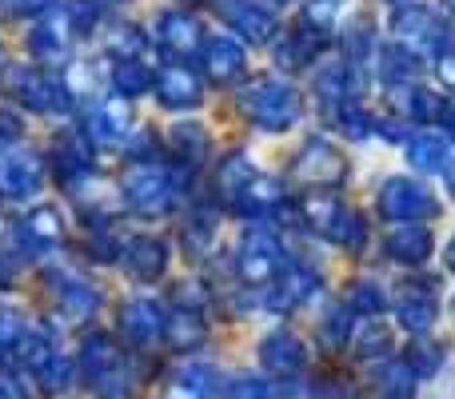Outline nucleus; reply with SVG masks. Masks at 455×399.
<instances>
[{
  "instance_id": "44",
  "label": "nucleus",
  "mask_w": 455,
  "mask_h": 399,
  "mask_svg": "<svg viewBox=\"0 0 455 399\" xmlns=\"http://www.w3.org/2000/svg\"><path fill=\"white\" fill-rule=\"evenodd\" d=\"M108 44H112V52H120V60H136V48L144 44V36L132 28V24H120V28H112V36H108Z\"/></svg>"
},
{
  "instance_id": "12",
  "label": "nucleus",
  "mask_w": 455,
  "mask_h": 399,
  "mask_svg": "<svg viewBox=\"0 0 455 399\" xmlns=\"http://www.w3.org/2000/svg\"><path fill=\"white\" fill-rule=\"evenodd\" d=\"M124 267L132 272V280L156 283L168 272V243L156 240V235H136L124 251Z\"/></svg>"
},
{
  "instance_id": "38",
  "label": "nucleus",
  "mask_w": 455,
  "mask_h": 399,
  "mask_svg": "<svg viewBox=\"0 0 455 399\" xmlns=\"http://www.w3.org/2000/svg\"><path fill=\"white\" fill-rule=\"evenodd\" d=\"M8 180H12L16 196H28V192H36L40 180H44V164H40L36 156H16L12 164H8Z\"/></svg>"
},
{
  "instance_id": "39",
  "label": "nucleus",
  "mask_w": 455,
  "mask_h": 399,
  "mask_svg": "<svg viewBox=\"0 0 455 399\" xmlns=\"http://www.w3.org/2000/svg\"><path fill=\"white\" fill-rule=\"evenodd\" d=\"M408 108H411V116H416L419 124H435V120H443L448 104H443V96L435 92V88H411Z\"/></svg>"
},
{
  "instance_id": "15",
  "label": "nucleus",
  "mask_w": 455,
  "mask_h": 399,
  "mask_svg": "<svg viewBox=\"0 0 455 399\" xmlns=\"http://www.w3.org/2000/svg\"><path fill=\"white\" fill-rule=\"evenodd\" d=\"M128 124H132V104L124 100V96H112V100L96 104L92 116H88V140H100V144H112L120 140V136L128 132Z\"/></svg>"
},
{
  "instance_id": "55",
  "label": "nucleus",
  "mask_w": 455,
  "mask_h": 399,
  "mask_svg": "<svg viewBox=\"0 0 455 399\" xmlns=\"http://www.w3.org/2000/svg\"><path fill=\"white\" fill-rule=\"evenodd\" d=\"M395 4H400V0H395Z\"/></svg>"
},
{
  "instance_id": "34",
  "label": "nucleus",
  "mask_w": 455,
  "mask_h": 399,
  "mask_svg": "<svg viewBox=\"0 0 455 399\" xmlns=\"http://www.w3.org/2000/svg\"><path fill=\"white\" fill-rule=\"evenodd\" d=\"M392 347H395L392 328H387V323H379V320H368V323H363V331L355 336V355H360V360H384Z\"/></svg>"
},
{
  "instance_id": "24",
  "label": "nucleus",
  "mask_w": 455,
  "mask_h": 399,
  "mask_svg": "<svg viewBox=\"0 0 455 399\" xmlns=\"http://www.w3.org/2000/svg\"><path fill=\"white\" fill-rule=\"evenodd\" d=\"M408 160L419 168V172H448L451 168V144L435 132H419L416 140L408 144Z\"/></svg>"
},
{
  "instance_id": "18",
  "label": "nucleus",
  "mask_w": 455,
  "mask_h": 399,
  "mask_svg": "<svg viewBox=\"0 0 455 399\" xmlns=\"http://www.w3.org/2000/svg\"><path fill=\"white\" fill-rule=\"evenodd\" d=\"M387 256L400 259V264H424L427 256H432V232H427L424 224H395L392 232H387L384 240Z\"/></svg>"
},
{
  "instance_id": "47",
  "label": "nucleus",
  "mask_w": 455,
  "mask_h": 399,
  "mask_svg": "<svg viewBox=\"0 0 455 399\" xmlns=\"http://www.w3.org/2000/svg\"><path fill=\"white\" fill-rule=\"evenodd\" d=\"M88 251H92V259H116L120 256V243L112 232H96L92 240H88Z\"/></svg>"
},
{
  "instance_id": "36",
  "label": "nucleus",
  "mask_w": 455,
  "mask_h": 399,
  "mask_svg": "<svg viewBox=\"0 0 455 399\" xmlns=\"http://www.w3.org/2000/svg\"><path fill=\"white\" fill-rule=\"evenodd\" d=\"M331 120H336V124L344 128L347 136H355V140H363V136L371 132V116L360 108V100H355V96H347V100L331 104Z\"/></svg>"
},
{
  "instance_id": "22",
  "label": "nucleus",
  "mask_w": 455,
  "mask_h": 399,
  "mask_svg": "<svg viewBox=\"0 0 455 399\" xmlns=\"http://www.w3.org/2000/svg\"><path fill=\"white\" fill-rule=\"evenodd\" d=\"M232 203H235V211H243V216H264V211H275L283 203V188H280V180L256 172Z\"/></svg>"
},
{
  "instance_id": "5",
  "label": "nucleus",
  "mask_w": 455,
  "mask_h": 399,
  "mask_svg": "<svg viewBox=\"0 0 455 399\" xmlns=\"http://www.w3.org/2000/svg\"><path fill=\"white\" fill-rule=\"evenodd\" d=\"M376 208H379V216L392 219V224H416V219H424V216H435L440 203H435V196L424 184L408 180V176H392V180H384V188H379Z\"/></svg>"
},
{
  "instance_id": "4",
  "label": "nucleus",
  "mask_w": 455,
  "mask_h": 399,
  "mask_svg": "<svg viewBox=\"0 0 455 399\" xmlns=\"http://www.w3.org/2000/svg\"><path fill=\"white\" fill-rule=\"evenodd\" d=\"M283 272V248L280 235L264 224H251L240 240V275L251 288H264V283H275Z\"/></svg>"
},
{
  "instance_id": "29",
  "label": "nucleus",
  "mask_w": 455,
  "mask_h": 399,
  "mask_svg": "<svg viewBox=\"0 0 455 399\" xmlns=\"http://www.w3.org/2000/svg\"><path fill=\"white\" fill-rule=\"evenodd\" d=\"M20 96L32 104V108H40V112H48V108H64V88L56 84L52 76H40V72H24V80H20Z\"/></svg>"
},
{
  "instance_id": "33",
  "label": "nucleus",
  "mask_w": 455,
  "mask_h": 399,
  "mask_svg": "<svg viewBox=\"0 0 455 399\" xmlns=\"http://www.w3.org/2000/svg\"><path fill=\"white\" fill-rule=\"evenodd\" d=\"M216 211L212 208H200V211H192V219L184 224V248L192 251V256H200V251H208L212 248V240H216Z\"/></svg>"
},
{
  "instance_id": "1",
  "label": "nucleus",
  "mask_w": 455,
  "mask_h": 399,
  "mask_svg": "<svg viewBox=\"0 0 455 399\" xmlns=\"http://www.w3.org/2000/svg\"><path fill=\"white\" fill-rule=\"evenodd\" d=\"M240 112L264 132H288L299 120V112H304V100H299V92L288 80L259 76L240 92Z\"/></svg>"
},
{
  "instance_id": "45",
  "label": "nucleus",
  "mask_w": 455,
  "mask_h": 399,
  "mask_svg": "<svg viewBox=\"0 0 455 399\" xmlns=\"http://www.w3.org/2000/svg\"><path fill=\"white\" fill-rule=\"evenodd\" d=\"M40 376H44V387H48V392H60V387L72 384V363L60 360V355H52V360L44 363V371H40Z\"/></svg>"
},
{
  "instance_id": "35",
  "label": "nucleus",
  "mask_w": 455,
  "mask_h": 399,
  "mask_svg": "<svg viewBox=\"0 0 455 399\" xmlns=\"http://www.w3.org/2000/svg\"><path fill=\"white\" fill-rule=\"evenodd\" d=\"M347 307H331V312H323L320 328H315V336H320V344L328 347V352H339V347L352 339V320H347Z\"/></svg>"
},
{
  "instance_id": "11",
  "label": "nucleus",
  "mask_w": 455,
  "mask_h": 399,
  "mask_svg": "<svg viewBox=\"0 0 455 399\" xmlns=\"http://www.w3.org/2000/svg\"><path fill=\"white\" fill-rule=\"evenodd\" d=\"M156 40L176 56H192L196 48H204V36H200L196 16L180 12V8H168V12L156 16Z\"/></svg>"
},
{
  "instance_id": "50",
  "label": "nucleus",
  "mask_w": 455,
  "mask_h": 399,
  "mask_svg": "<svg viewBox=\"0 0 455 399\" xmlns=\"http://www.w3.org/2000/svg\"><path fill=\"white\" fill-rule=\"evenodd\" d=\"M448 267H451V272H455V235H451V240H448Z\"/></svg>"
},
{
  "instance_id": "26",
  "label": "nucleus",
  "mask_w": 455,
  "mask_h": 399,
  "mask_svg": "<svg viewBox=\"0 0 455 399\" xmlns=\"http://www.w3.org/2000/svg\"><path fill=\"white\" fill-rule=\"evenodd\" d=\"M164 336H168V344H172L176 352H196V347H204L208 328H204V320H200L196 312H184L180 307V312L164 323Z\"/></svg>"
},
{
  "instance_id": "14",
  "label": "nucleus",
  "mask_w": 455,
  "mask_h": 399,
  "mask_svg": "<svg viewBox=\"0 0 455 399\" xmlns=\"http://www.w3.org/2000/svg\"><path fill=\"white\" fill-rule=\"evenodd\" d=\"M160 399H216V371L204 363H184L164 379Z\"/></svg>"
},
{
  "instance_id": "53",
  "label": "nucleus",
  "mask_w": 455,
  "mask_h": 399,
  "mask_svg": "<svg viewBox=\"0 0 455 399\" xmlns=\"http://www.w3.org/2000/svg\"><path fill=\"white\" fill-rule=\"evenodd\" d=\"M451 132H455V116H451Z\"/></svg>"
},
{
  "instance_id": "30",
  "label": "nucleus",
  "mask_w": 455,
  "mask_h": 399,
  "mask_svg": "<svg viewBox=\"0 0 455 399\" xmlns=\"http://www.w3.org/2000/svg\"><path fill=\"white\" fill-rule=\"evenodd\" d=\"M387 307V296L376 280H355L347 291V312L363 315V320H379V312Z\"/></svg>"
},
{
  "instance_id": "13",
  "label": "nucleus",
  "mask_w": 455,
  "mask_h": 399,
  "mask_svg": "<svg viewBox=\"0 0 455 399\" xmlns=\"http://www.w3.org/2000/svg\"><path fill=\"white\" fill-rule=\"evenodd\" d=\"M80 368H84V376L92 379L96 387L108 384V379H116V371H120L116 339L104 336V331H92V336L84 339V347H80Z\"/></svg>"
},
{
  "instance_id": "19",
  "label": "nucleus",
  "mask_w": 455,
  "mask_h": 399,
  "mask_svg": "<svg viewBox=\"0 0 455 399\" xmlns=\"http://www.w3.org/2000/svg\"><path fill=\"white\" fill-rule=\"evenodd\" d=\"M312 283H315V275H307L304 267H283L280 280L267 288V307L288 315L291 307H299L307 296H312Z\"/></svg>"
},
{
  "instance_id": "2",
  "label": "nucleus",
  "mask_w": 455,
  "mask_h": 399,
  "mask_svg": "<svg viewBox=\"0 0 455 399\" xmlns=\"http://www.w3.org/2000/svg\"><path fill=\"white\" fill-rule=\"evenodd\" d=\"M120 196L136 211V216H164L176 203V180L168 176V168L160 164H132L120 176Z\"/></svg>"
},
{
  "instance_id": "37",
  "label": "nucleus",
  "mask_w": 455,
  "mask_h": 399,
  "mask_svg": "<svg viewBox=\"0 0 455 399\" xmlns=\"http://www.w3.org/2000/svg\"><path fill=\"white\" fill-rule=\"evenodd\" d=\"M68 40H72V24L68 20L40 24L36 36H32V52H40V56H64V52H68Z\"/></svg>"
},
{
  "instance_id": "52",
  "label": "nucleus",
  "mask_w": 455,
  "mask_h": 399,
  "mask_svg": "<svg viewBox=\"0 0 455 399\" xmlns=\"http://www.w3.org/2000/svg\"><path fill=\"white\" fill-rule=\"evenodd\" d=\"M448 4H451V12H455V0H448Z\"/></svg>"
},
{
  "instance_id": "46",
  "label": "nucleus",
  "mask_w": 455,
  "mask_h": 399,
  "mask_svg": "<svg viewBox=\"0 0 455 399\" xmlns=\"http://www.w3.org/2000/svg\"><path fill=\"white\" fill-rule=\"evenodd\" d=\"M339 12V0H307V24H312V28H328L331 24V16Z\"/></svg>"
},
{
  "instance_id": "27",
  "label": "nucleus",
  "mask_w": 455,
  "mask_h": 399,
  "mask_svg": "<svg viewBox=\"0 0 455 399\" xmlns=\"http://www.w3.org/2000/svg\"><path fill=\"white\" fill-rule=\"evenodd\" d=\"M56 160H60L64 176H84L88 172V132L76 128V132H60L56 136Z\"/></svg>"
},
{
  "instance_id": "17",
  "label": "nucleus",
  "mask_w": 455,
  "mask_h": 399,
  "mask_svg": "<svg viewBox=\"0 0 455 399\" xmlns=\"http://www.w3.org/2000/svg\"><path fill=\"white\" fill-rule=\"evenodd\" d=\"M320 48H323L320 28H312V24L304 20V28L283 32V36L275 40V64H280V68H307Z\"/></svg>"
},
{
  "instance_id": "43",
  "label": "nucleus",
  "mask_w": 455,
  "mask_h": 399,
  "mask_svg": "<svg viewBox=\"0 0 455 399\" xmlns=\"http://www.w3.org/2000/svg\"><path fill=\"white\" fill-rule=\"evenodd\" d=\"M28 232L36 235V240H60V235H64L60 211H56V208H36L28 216Z\"/></svg>"
},
{
  "instance_id": "41",
  "label": "nucleus",
  "mask_w": 455,
  "mask_h": 399,
  "mask_svg": "<svg viewBox=\"0 0 455 399\" xmlns=\"http://www.w3.org/2000/svg\"><path fill=\"white\" fill-rule=\"evenodd\" d=\"M403 360L411 363V371H416L419 379H424V376H435V371L443 368V352H440V344H435V347H432V344H416L408 355H403Z\"/></svg>"
},
{
  "instance_id": "6",
  "label": "nucleus",
  "mask_w": 455,
  "mask_h": 399,
  "mask_svg": "<svg viewBox=\"0 0 455 399\" xmlns=\"http://www.w3.org/2000/svg\"><path fill=\"white\" fill-rule=\"evenodd\" d=\"M291 172H296V180L307 184V188H336V184L347 176V160H344V152H339L336 144L307 140L304 148H299Z\"/></svg>"
},
{
  "instance_id": "10",
  "label": "nucleus",
  "mask_w": 455,
  "mask_h": 399,
  "mask_svg": "<svg viewBox=\"0 0 455 399\" xmlns=\"http://www.w3.org/2000/svg\"><path fill=\"white\" fill-rule=\"evenodd\" d=\"M304 344H299V336H291V331H272V336H264V344H259V363H264L267 371H272L275 379H291L304 371Z\"/></svg>"
},
{
  "instance_id": "20",
  "label": "nucleus",
  "mask_w": 455,
  "mask_h": 399,
  "mask_svg": "<svg viewBox=\"0 0 455 399\" xmlns=\"http://www.w3.org/2000/svg\"><path fill=\"white\" fill-rule=\"evenodd\" d=\"M435 296L427 291V283H411L408 291L400 296V304H395V315H400V323L408 331H416V336H424L427 328L435 323Z\"/></svg>"
},
{
  "instance_id": "7",
  "label": "nucleus",
  "mask_w": 455,
  "mask_h": 399,
  "mask_svg": "<svg viewBox=\"0 0 455 399\" xmlns=\"http://www.w3.org/2000/svg\"><path fill=\"white\" fill-rule=\"evenodd\" d=\"M216 8H220L228 28H235L243 40H251V44H267V40L280 32L275 12H267L259 0H216Z\"/></svg>"
},
{
  "instance_id": "54",
  "label": "nucleus",
  "mask_w": 455,
  "mask_h": 399,
  "mask_svg": "<svg viewBox=\"0 0 455 399\" xmlns=\"http://www.w3.org/2000/svg\"><path fill=\"white\" fill-rule=\"evenodd\" d=\"M451 315H455V299H451Z\"/></svg>"
},
{
  "instance_id": "25",
  "label": "nucleus",
  "mask_w": 455,
  "mask_h": 399,
  "mask_svg": "<svg viewBox=\"0 0 455 399\" xmlns=\"http://www.w3.org/2000/svg\"><path fill=\"white\" fill-rule=\"evenodd\" d=\"M416 384H419V376L411 371L408 360H387L376 368V387L384 399H411L416 395Z\"/></svg>"
},
{
  "instance_id": "32",
  "label": "nucleus",
  "mask_w": 455,
  "mask_h": 399,
  "mask_svg": "<svg viewBox=\"0 0 455 399\" xmlns=\"http://www.w3.org/2000/svg\"><path fill=\"white\" fill-rule=\"evenodd\" d=\"M60 304L72 320H92L96 307H100V291L84 280H72L68 288H60Z\"/></svg>"
},
{
  "instance_id": "9",
  "label": "nucleus",
  "mask_w": 455,
  "mask_h": 399,
  "mask_svg": "<svg viewBox=\"0 0 455 399\" xmlns=\"http://www.w3.org/2000/svg\"><path fill=\"white\" fill-rule=\"evenodd\" d=\"M156 96L168 108H196L204 100V88H200V76L188 68V64H168V68L156 72Z\"/></svg>"
},
{
  "instance_id": "48",
  "label": "nucleus",
  "mask_w": 455,
  "mask_h": 399,
  "mask_svg": "<svg viewBox=\"0 0 455 399\" xmlns=\"http://www.w3.org/2000/svg\"><path fill=\"white\" fill-rule=\"evenodd\" d=\"M427 399H455V368H448L443 376H435V387Z\"/></svg>"
},
{
  "instance_id": "16",
  "label": "nucleus",
  "mask_w": 455,
  "mask_h": 399,
  "mask_svg": "<svg viewBox=\"0 0 455 399\" xmlns=\"http://www.w3.org/2000/svg\"><path fill=\"white\" fill-rule=\"evenodd\" d=\"M204 64H208V80H212V84H235V80L243 76L248 56H243V48L235 44V40L216 36L204 44Z\"/></svg>"
},
{
  "instance_id": "28",
  "label": "nucleus",
  "mask_w": 455,
  "mask_h": 399,
  "mask_svg": "<svg viewBox=\"0 0 455 399\" xmlns=\"http://www.w3.org/2000/svg\"><path fill=\"white\" fill-rule=\"evenodd\" d=\"M108 80H112V92L124 96V100H132V96L148 92V84L156 76H152L148 64H140V60H116L112 72H108Z\"/></svg>"
},
{
  "instance_id": "51",
  "label": "nucleus",
  "mask_w": 455,
  "mask_h": 399,
  "mask_svg": "<svg viewBox=\"0 0 455 399\" xmlns=\"http://www.w3.org/2000/svg\"><path fill=\"white\" fill-rule=\"evenodd\" d=\"M448 192H451V196H455V164L448 168Z\"/></svg>"
},
{
  "instance_id": "40",
  "label": "nucleus",
  "mask_w": 455,
  "mask_h": 399,
  "mask_svg": "<svg viewBox=\"0 0 455 399\" xmlns=\"http://www.w3.org/2000/svg\"><path fill=\"white\" fill-rule=\"evenodd\" d=\"M379 60H384V76L387 80H411L416 76V68H419L416 52L403 48V44H387L384 52H379Z\"/></svg>"
},
{
  "instance_id": "21",
  "label": "nucleus",
  "mask_w": 455,
  "mask_h": 399,
  "mask_svg": "<svg viewBox=\"0 0 455 399\" xmlns=\"http://www.w3.org/2000/svg\"><path fill=\"white\" fill-rule=\"evenodd\" d=\"M392 28L400 32V40H432L435 44V36H448L443 32V24L435 20V12L427 4H403V8H395V16H392Z\"/></svg>"
},
{
  "instance_id": "49",
  "label": "nucleus",
  "mask_w": 455,
  "mask_h": 399,
  "mask_svg": "<svg viewBox=\"0 0 455 399\" xmlns=\"http://www.w3.org/2000/svg\"><path fill=\"white\" fill-rule=\"evenodd\" d=\"M48 0H12V12H36V8H44Z\"/></svg>"
},
{
  "instance_id": "3",
  "label": "nucleus",
  "mask_w": 455,
  "mask_h": 399,
  "mask_svg": "<svg viewBox=\"0 0 455 399\" xmlns=\"http://www.w3.org/2000/svg\"><path fill=\"white\" fill-rule=\"evenodd\" d=\"M304 224L315 227L320 235H328V240H336L339 248H352L360 251L363 243V219L355 216L352 208H344L336 196H328V192H315V196L304 200Z\"/></svg>"
},
{
  "instance_id": "8",
  "label": "nucleus",
  "mask_w": 455,
  "mask_h": 399,
  "mask_svg": "<svg viewBox=\"0 0 455 399\" xmlns=\"http://www.w3.org/2000/svg\"><path fill=\"white\" fill-rule=\"evenodd\" d=\"M164 312H160L156 299L148 296H136L128 299L124 307H120V331H124L128 339H132L136 347H152L160 336H164Z\"/></svg>"
},
{
  "instance_id": "23",
  "label": "nucleus",
  "mask_w": 455,
  "mask_h": 399,
  "mask_svg": "<svg viewBox=\"0 0 455 399\" xmlns=\"http://www.w3.org/2000/svg\"><path fill=\"white\" fill-rule=\"evenodd\" d=\"M168 144H172V152L184 164H200V160H208V152H212V136H208V128L196 124V120H180V124L168 128Z\"/></svg>"
},
{
  "instance_id": "31",
  "label": "nucleus",
  "mask_w": 455,
  "mask_h": 399,
  "mask_svg": "<svg viewBox=\"0 0 455 399\" xmlns=\"http://www.w3.org/2000/svg\"><path fill=\"white\" fill-rule=\"evenodd\" d=\"M251 176H256V168L248 164V156H228V160H220V168H216V192H220L224 200H235Z\"/></svg>"
},
{
  "instance_id": "42",
  "label": "nucleus",
  "mask_w": 455,
  "mask_h": 399,
  "mask_svg": "<svg viewBox=\"0 0 455 399\" xmlns=\"http://www.w3.org/2000/svg\"><path fill=\"white\" fill-rule=\"evenodd\" d=\"M224 399H275L272 384H264L259 376H235L232 384L224 387Z\"/></svg>"
}]
</instances>
